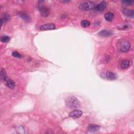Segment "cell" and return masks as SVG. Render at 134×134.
Masks as SVG:
<instances>
[{
    "instance_id": "5b68a950",
    "label": "cell",
    "mask_w": 134,
    "mask_h": 134,
    "mask_svg": "<svg viewBox=\"0 0 134 134\" xmlns=\"http://www.w3.org/2000/svg\"><path fill=\"white\" fill-rule=\"evenodd\" d=\"M130 48H131V45H130L128 41H124L121 43L120 49L122 52H126L128 51Z\"/></svg>"
},
{
    "instance_id": "ffe728a7",
    "label": "cell",
    "mask_w": 134,
    "mask_h": 134,
    "mask_svg": "<svg viewBox=\"0 0 134 134\" xmlns=\"http://www.w3.org/2000/svg\"><path fill=\"white\" fill-rule=\"evenodd\" d=\"M12 55L14 57H16V58H21L22 57V55L20 54V53L17 51H14L12 53Z\"/></svg>"
},
{
    "instance_id": "8992f818",
    "label": "cell",
    "mask_w": 134,
    "mask_h": 134,
    "mask_svg": "<svg viewBox=\"0 0 134 134\" xmlns=\"http://www.w3.org/2000/svg\"><path fill=\"white\" fill-rule=\"evenodd\" d=\"M82 115V112L81 110H75L73 111H72L70 113L69 116L73 118H78L80 117H81Z\"/></svg>"
},
{
    "instance_id": "ba28073f",
    "label": "cell",
    "mask_w": 134,
    "mask_h": 134,
    "mask_svg": "<svg viewBox=\"0 0 134 134\" xmlns=\"http://www.w3.org/2000/svg\"><path fill=\"white\" fill-rule=\"evenodd\" d=\"M107 5V3L105 1H103L101 3H99L95 7V9L97 11H99V12H102V11H104Z\"/></svg>"
},
{
    "instance_id": "d6986e66",
    "label": "cell",
    "mask_w": 134,
    "mask_h": 134,
    "mask_svg": "<svg viewBox=\"0 0 134 134\" xmlns=\"http://www.w3.org/2000/svg\"><path fill=\"white\" fill-rule=\"evenodd\" d=\"M7 74L6 73V71H5L4 69H2L1 70V79L2 80V81H3L4 80L6 77H7Z\"/></svg>"
},
{
    "instance_id": "7c38bea8",
    "label": "cell",
    "mask_w": 134,
    "mask_h": 134,
    "mask_svg": "<svg viewBox=\"0 0 134 134\" xmlns=\"http://www.w3.org/2000/svg\"><path fill=\"white\" fill-rule=\"evenodd\" d=\"M122 13L126 16L128 17H133L134 16V11L133 10L124 9L122 10Z\"/></svg>"
},
{
    "instance_id": "e0dca14e",
    "label": "cell",
    "mask_w": 134,
    "mask_h": 134,
    "mask_svg": "<svg viewBox=\"0 0 134 134\" xmlns=\"http://www.w3.org/2000/svg\"><path fill=\"white\" fill-rule=\"evenodd\" d=\"M81 26L84 28L90 26L91 25V23L90 21H87V20H83L81 22Z\"/></svg>"
},
{
    "instance_id": "6da1fadb",
    "label": "cell",
    "mask_w": 134,
    "mask_h": 134,
    "mask_svg": "<svg viewBox=\"0 0 134 134\" xmlns=\"http://www.w3.org/2000/svg\"><path fill=\"white\" fill-rule=\"evenodd\" d=\"M66 104L70 109H77L80 107V103L78 99L73 96L69 97L66 99Z\"/></svg>"
},
{
    "instance_id": "8fae6325",
    "label": "cell",
    "mask_w": 134,
    "mask_h": 134,
    "mask_svg": "<svg viewBox=\"0 0 134 134\" xmlns=\"http://www.w3.org/2000/svg\"><path fill=\"white\" fill-rule=\"evenodd\" d=\"M106 77L108 80H114L117 78L116 74L112 72L108 71L106 73Z\"/></svg>"
},
{
    "instance_id": "4fadbf2b",
    "label": "cell",
    "mask_w": 134,
    "mask_h": 134,
    "mask_svg": "<svg viewBox=\"0 0 134 134\" xmlns=\"http://www.w3.org/2000/svg\"><path fill=\"white\" fill-rule=\"evenodd\" d=\"M114 15L111 12H109L105 14L104 15V18L108 22H111L114 18Z\"/></svg>"
},
{
    "instance_id": "ac0fdd59",
    "label": "cell",
    "mask_w": 134,
    "mask_h": 134,
    "mask_svg": "<svg viewBox=\"0 0 134 134\" xmlns=\"http://www.w3.org/2000/svg\"><path fill=\"white\" fill-rule=\"evenodd\" d=\"M10 37L7 36H3L1 37V40L2 42L4 43H7L10 41Z\"/></svg>"
},
{
    "instance_id": "7a4b0ae2",
    "label": "cell",
    "mask_w": 134,
    "mask_h": 134,
    "mask_svg": "<svg viewBox=\"0 0 134 134\" xmlns=\"http://www.w3.org/2000/svg\"><path fill=\"white\" fill-rule=\"evenodd\" d=\"M95 4L92 2H85L81 3L79 6V9L82 11H90L95 8Z\"/></svg>"
},
{
    "instance_id": "44dd1931",
    "label": "cell",
    "mask_w": 134,
    "mask_h": 134,
    "mask_svg": "<svg viewBox=\"0 0 134 134\" xmlns=\"http://www.w3.org/2000/svg\"><path fill=\"white\" fill-rule=\"evenodd\" d=\"M122 3H123L124 4L127 5H132V3H133V1H122Z\"/></svg>"
},
{
    "instance_id": "52a82bcc",
    "label": "cell",
    "mask_w": 134,
    "mask_h": 134,
    "mask_svg": "<svg viewBox=\"0 0 134 134\" xmlns=\"http://www.w3.org/2000/svg\"><path fill=\"white\" fill-rule=\"evenodd\" d=\"M56 28L55 25L52 24V23H49V24H44L41 25L40 27V29L41 30H53L55 29Z\"/></svg>"
},
{
    "instance_id": "2e32d148",
    "label": "cell",
    "mask_w": 134,
    "mask_h": 134,
    "mask_svg": "<svg viewBox=\"0 0 134 134\" xmlns=\"http://www.w3.org/2000/svg\"><path fill=\"white\" fill-rule=\"evenodd\" d=\"M20 16L23 20L26 22H28L30 21V17L28 15L24 13H20Z\"/></svg>"
},
{
    "instance_id": "9c48e42d",
    "label": "cell",
    "mask_w": 134,
    "mask_h": 134,
    "mask_svg": "<svg viewBox=\"0 0 134 134\" xmlns=\"http://www.w3.org/2000/svg\"><path fill=\"white\" fill-rule=\"evenodd\" d=\"M100 128V126L96 124H91L89 126H88V131L91 132V133H94L98 131V130Z\"/></svg>"
},
{
    "instance_id": "3957f363",
    "label": "cell",
    "mask_w": 134,
    "mask_h": 134,
    "mask_svg": "<svg viewBox=\"0 0 134 134\" xmlns=\"http://www.w3.org/2000/svg\"><path fill=\"white\" fill-rule=\"evenodd\" d=\"M44 1H39L38 3V9L41 13V14L44 17H47L49 14V11L47 6L44 5Z\"/></svg>"
},
{
    "instance_id": "5bb4252c",
    "label": "cell",
    "mask_w": 134,
    "mask_h": 134,
    "mask_svg": "<svg viewBox=\"0 0 134 134\" xmlns=\"http://www.w3.org/2000/svg\"><path fill=\"white\" fill-rule=\"evenodd\" d=\"M10 17L8 14H3L1 19V26H2L4 23H6L7 21H9L10 20Z\"/></svg>"
},
{
    "instance_id": "30bf717a",
    "label": "cell",
    "mask_w": 134,
    "mask_h": 134,
    "mask_svg": "<svg viewBox=\"0 0 134 134\" xmlns=\"http://www.w3.org/2000/svg\"><path fill=\"white\" fill-rule=\"evenodd\" d=\"M112 32L108 30H103L99 32L98 35L102 37H109L112 35Z\"/></svg>"
},
{
    "instance_id": "277c9868",
    "label": "cell",
    "mask_w": 134,
    "mask_h": 134,
    "mask_svg": "<svg viewBox=\"0 0 134 134\" xmlns=\"http://www.w3.org/2000/svg\"><path fill=\"white\" fill-rule=\"evenodd\" d=\"M3 81L7 87H9L11 89H13L15 86V83L14 81L9 77H7V76Z\"/></svg>"
},
{
    "instance_id": "9a60e30c",
    "label": "cell",
    "mask_w": 134,
    "mask_h": 134,
    "mask_svg": "<svg viewBox=\"0 0 134 134\" xmlns=\"http://www.w3.org/2000/svg\"><path fill=\"white\" fill-rule=\"evenodd\" d=\"M130 61L128 60H125L122 61L121 63V67L122 69H126L129 67Z\"/></svg>"
}]
</instances>
